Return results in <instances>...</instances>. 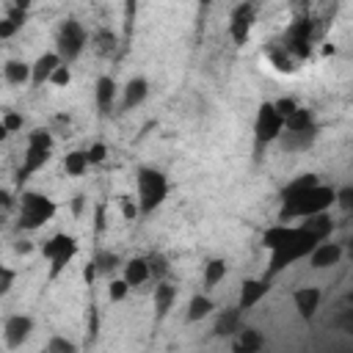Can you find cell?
I'll list each match as a JSON object with an SVG mask.
<instances>
[{
	"mask_svg": "<svg viewBox=\"0 0 353 353\" xmlns=\"http://www.w3.org/2000/svg\"><path fill=\"white\" fill-rule=\"evenodd\" d=\"M334 196L336 188L334 185H312L290 199H281V210H279V221H295V218H306V215H317V212H328L334 207Z\"/></svg>",
	"mask_w": 353,
	"mask_h": 353,
	"instance_id": "1",
	"label": "cell"
},
{
	"mask_svg": "<svg viewBox=\"0 0 353 353\" xmlns=\"http://www.w3.org/2000/svg\"><path fill=\"white\" fill-rule=\"evenodd\" d=\"M135 190H138V193H135L138 212L146 218V215H152L154 210L163 207V201L168 199L171 185H168V176H165L160 168H154V165H141L138 174H135Z\"/></svg>",
	"mask_w": 353,
	"mask_h": 353,
	"instance_id": "2",
	"label": "cell"
},
{
	"mask_svg": "<svg viewBox=\"0 0 353 353\" xmlns=\"http://www.w3.org/2000/svg\"><path fill=\"white\" fill-rule=\"evenodd\" d=\"M55 138L50 127H36L28 132V143H25V154H22V165L17 168V185H25L36 171H41L50 163Z\"/></svg>",
	"mask_w": 353,
	"mask_h": 353,
	"instance_id": "3",
	"label": "cell"
},
{
	"mask_svg": "<svg viewBox=\"0 0 353 353\" xmlns=\"http://www.w3.org/2000/svg\"><path fill=\"white\" fill-rule=\"evenodd\" d=\"M58 212V204L41 193V190H22L19 196V212H17V229L19 232H36L44 223H50Z\"/></svg>",
	"mask_w": 353,
	"mask_h": 353,
	"instance_id": "4",
	"label": "cell"
},
{
	"mask_svg": "<svg viewBox=\"0 0 353 353\" xmlns=\"http://www.w3.org/2000/svg\"><path fill=\"white\" fill-rule=\"evenodd\" d=\"M317 243H320V240L298 223V232H295L287 243H281L279 248H273V251H270V265H268V273H265V276H268V279H273V276H279L284 268L295 265L298 259H306V254H309Z\"/></svg>",
	"mask_w": 353,
	"mask_h": 353,
	"instance_id": "5",
	"label": "cell"
},
{
	"mask_svg": "<svg viewBox=\"0 0 353 353\" xmlns=\"http://www.w3.org/2000/svg\"><path fill=\"white\" fill-rule=\"evenodd\" d=\"M77 251H80V245H77V237H74V234L58 232V234L47 237V240L39 245V254L50 262V273H47V279L55 281V279L69 268V262L77 256Z\"/></svg>",
	"mask_w": 353,
	"mask_h": 353,
	"instance_id": "6",
	"label": "cell"
},
{
	"mask_svg": "<svg viewBox=\"0 0 353 353\" xmlns=\"http://www.w3.org/2000/svg\"><path fill=\"white\" fill-rule=\"evenodd\" d=\"M85 44H88L85 28H83L74 17L61 19V25H58V30H55V52H58V58L72 66V63L83 55Z\"/></svg>",
	"mask_w": 353,
	"mask_h": 353,
	"instance_id": "7",
	"label": "cell"
},
{
	"mask_svg": "<svg viewBox=\"0 0 353 353\" xmlns=\"http://www.w3.org/2000/svg\"><path fill=\"white\" fill-rule=\"evenodd\" d=\"M281 130H284V119L273 108V102H259L256 116H254V141H256V146L276 143Z\"/></svg>",
	"mask_w": 353,
	"mask_h": 353,
	"instance_id": "8",
	"label": "cell"
},
{
	"mask_svg": "<svg viewBox=\"0 0 353 353\" xmlns=\"http://www.w3.org/2000/svg\"><path fill=\"white\" fill-rule=\"evenodd\" d=\"M312 30H314V22H312V19H295V22L287 28L284 50H287L292 58H306V55H309V47H312Z\"/></svg>",
	"mask_w": 353,
	"mask_h": 353,
	"instance_id": "9",
	"label": "cell"
},
{
	"mask_svg": "<svg viewBox=\"0 0 353 353\" xmlns=\"http://www.w3.org/2000/svg\"><path fill=\"white\" fill-rule=\"evenodd\" d=\"M317 135H320V127L317 124L314 127H306V130H281L279 138H276V143H279V149L284 154H301V152H309L314 146Z\"/></svg>",
	"mask_w": 353,
	"mask_h": 353,
	"instance_id": "10",
	"label": "cell"
},
{
	"mask_svg": "<svg viewBox=\"0 0 353 353\" xmlns=\"http://www.w3.org/2000/svg\"><path fill=\"white\" fill-rule=\"evenodd\" d=\"M33 325H36V323H33L30 314H22V312L8 314L6 323H3V342H6V347H11V350L22 347V345L30 339Z\"/></svg>",
	"mask_w": 353,
	"mask_h": 353,
	"instance_id": "11",
	"label": "cell"
},
{
	"mask_svg": "<svg viewBox=\"0 0 353 353\" xmlns=\"http://www.w3.org/2000/svg\"><path fill=\"white\" fill-rule=\"evenodd\" d=\"M251 28H254V3H243L232 11V19H229V36L237 47H243L251 36Z\"/></svg>",
	"mask_w": 353,
	"mask_h": 353,
	"instance_id": "12",
	"label": "cell"
},
{
	"mask_svg": "<svg viewBox=\"0 0 353 353\" xmlns=\"http://www.w3.org/2000/svg\"><path fill=\"white\" fill-rule=\"evenodd\" d=\"M342 254H345L342 243H334L331 237H325V240H320V243L306 254V259H309V265H312L314 270H325V268L339 265Z\"/></svg>",
	"mask_w": 353,
	"mask_h": 353,
	"instance_id": "13",
	"label": "cell"
},
{
	"mask_svg": "<svg viewBox=\"0 0 353 353\" xmlns=\"http://www.w3.org/2000/svg\"><path fill=\"white\" fill-rule=\"evenodd\" d=\"M268 292H270V279H268V276H262V279H243L237 306H240L243 312H248V309H254Z\"/></svg>",
	"mask_w": 353,
	"mask_h": 353,
	"instance_id": "14",
	"label": "cell"
},
{
	"mask_svg": "<svg viewBox=\"0 0 353 353\" xmlns=\"http://www.w3.org/2000/svg\"><path fill=\"white\" fill-rule=\"evenodd\" d=\"M320 301H323V290L320 287H298L292 292V306L298 312L301 320H312L320 309Z\"/></svg>",
	"mask_w": 353,
	"mask_h": 353,
	"instance_id": "15",
	"label": "cell"
},
{
	"mask_svg": "<svg viewBox=\"0 0 353 353\" xmlns=\"http://www.w3.org/2000/svg\"><path fill=\"white\" fill-rule=\"evenodd\" d=\"M152 301H154V320L163 323L171 312V306L176 303V287L168 281V279H160L154 281V290H152Z\"/></svg>",
	"mask_w": 353,
	"mask_h": 353,
	"instance_id": "16",
	"label": "cell"
},
{
	"mask_svg": "<svg viewBox=\"0 0 353 353\" xmlns=\"http://www.w3.org/2000/svg\"><path fill=\"white\" fill-rule=\"evenodd\" d=\"M116 99H119V85L110 74H102L94 85V102H97V110L99 116H108L113 108H116Z\"/></svg>",
	"mask_w": 353,
	"mask_h": 353,
	"instance_id": "17",
	"label": "cell"
},
{
	"mask_svg": "<svg viewBox=\"0 0 353 353\" xmlns=\"http://www.w3.org/2000/svg\"><path fill=\"white\" fill-rule=\"evenodd\" d=\"M265 347V336L254 325H240L232 336V350L234 353H259Z\"/></svg>",
	"mask_w": 353,
	"mask_h": 353,
	"instance_id": "18",
	"label": "cell"
},
{
	"mask_svg": "<svg viewBox=\"0 0 353 353\" xmlns=\"http://www.w3.org/2000/svg\"><path fill=\"white\" fill-rule=\"evenodd\" d=\"M58 63H63V61L58 58V52H55V50L41 52V55L30 63V85H33V88H41V85L50 80V74L55 72V66H58Z\"/></svg>",
	"mask_w": 353,
	"mask_h": 353,
	"instance_id": "19",
	"label": "cell"
},
{
	"mask_svg": "<svg viewBox=\"0 0 353 353\" xmlns=\"http://www.w3.org/2000/svg\"><path fill=\"white\" fill-rule=\"evenodd\" d=\"M149 97V80L146 77H130L127 83H124V88H121V102H119V108L121 110H132V108H138L143 99Z\"/></svg>",
	"mask_w": 353,
	"mask_h": 353,
	"instance_id": "20",
	"label": "cell"
},
{
	"mask_svg": "<svg viewBox=\"0 0 353 353\" xmlns=\"http://www.w3.org/2000/svg\"><path fill=\"white\" fill-rule=\"evenodd\" d=\"M240 325H243V309H240V306H226V309H221V314L215 317L210 334L226 339V336H234V331H237Z\"/></svg>",
	"mask_w": 353,
	"mask_h": 353,
	"instance_id": "21",
	"label": "cell"
},
{
	"mask_svg": "<svg viewBox=\"0 0 353 353\" xmlns=\"http://www.w3.org/2000/svg\"><path fill=\"white\" fill-rule=\"evenodd\" d=\"M121 279L130 284V290L143 287L146 281H152V279H149V262H146V256H130V259L121 265Z\"/></svg>",
	"mask_w": 353,
	"mask_h": 353,
	"instance_id": "22",
	"label": "cell"
},
{
	"mask_svg": "<svg viewBox=\"0 0 353 353\" xmlns=\"http://www.w3.org/2000/svg\"><path fill=\"white\" fill-rule=\"evenodd\" d=\"M295 232H298V226H292V223H287V221H279V223H273V226H268V229L262 232V245H265L268 251H273V248H279L281 243H287Z\"/></svg>",
	"mask_w": 353,
	"mask_h": 353,
	"instance_id": "23",
	"label": "cell"
},
{
	"mask_svg": "<svg viewBox=\"0 0 353 353\" xmlns=\"http://www.w3.org/2000/svg\"><path fill=\"white\" fill-rule=\"evenodd\" d=\"M212 312H215V301H212L207 292H196V295L188 301L185 320H188V323H199V320H207Z\"/></svg>",
	"mask_w": 353,
	"mask_h": 353,
	"instance_id": "24",
	"label": "cell"
},
{
	"mask_svg": "<svg viewBox=\"0 0 353 353\" xmlns=\"http://www.w3.org/2000/svg\"><path fill=\"white\" fill-rule=\"evenodd\" d=\"M3 77L8 85H28L30 83V63L22 58H8L3 63Z\"/></svg>",
	"mask_w": 353,
	"mask_h": 353,
	"instance_id": "25",
	"label": "cell"
},
{
	"mask_svg": "<svg viewBox=\"0 0 353 353\" xmlns=\"http://www.w3.org/2000/svg\"><path fill=\"white\" fill-rule=\"evenodd\" d=\"M301 226H303L306 232H312L317 240H325V237H331V232H334V218H331L328 212H317V215H306V218L301 221Z\"/></svg>",
	"mask_w": 353,
	"mask_h": 353,
	"instance_id": "26",
	"label": "cell"
},
{
	"mask_svg": "<svg viewBox=\"0 0 353 353\" xmlns=\"http://www.w3.org/2000/svg\"><path fill=\"white\" fill-rule=\"evenodd\" d=\"M116 47H119V36H116L110 28H99V30L91 36V50H94L97 55H102V58H110V55L116 52Z\"/></svg>",
	"mask_w": 353,
	"mask_h": 353,
	"instance_id": "27",
	"label": "cell"
},
{
	"mask_svg": "<svg viewBox=\"0 0 353 353\" xmlns=\"http://www.w3.org/2000/svg\"><path fill=\"white\" fill-rule=\"evenodd\" d=\"M226 273H229L226 259L212 256V259H207V265H204V276H201V281H204V287H207V290H215V287L226 279Z\"/></svg>",
	"mask_w": 353,
	"mask_h": 353,
	"instance_id": "28",
	"label": "cell"
},
{
	"mask_svg": "<svg viewBox=\"0 0 353 353\" xmlns=\"http://www.w3.org/2000/svg\"><path fill=\"white\" fill-rule=\"evenodd\" d=\"M25 19H28V11H22V8H14V6H11L8 17H3V19H0V41H3V39L17 36V33L22 30Z\"/></svg>",
	"mask_w": 353,
	"mask_h": 353,
	"instance_id": "29",
	"label": "cell"
},
{
	"mask_svg": "<svg viewBox=\"0 0 353 353\" xmlns=\"http://www.w3.org/2000/svg\"><path fill=\"white\" fill-rule=\"evenodd\" d=\"M88 157H85V149H72L63 154V171L66 176H83L88 171Z\"/></svg>",
	"mask_w": 353,
	"mask_h": 353,
	"instance_id": "30",
	"label": "cell"
},
{
	"mask_svg": "<svg viewBox=\"0 0 353 353\" xmlns=\"http://www.w3.org/2000/svg\"><path fill=\"white\" fill-rule=\"evenodd\" d=\"M317 121H314V110H309V108H295L287 119H284V130H306V127H314Z\"/></svg>",
	"mask_w": 353,
	"mask_h": 353,
	"instance_id": "31",
	"label": "cell"
},
{
	"mask_svg": "<svg viewBox=\"0 0 353 353\" xmlns=\"http://www.w3.org/2000/svg\"><path fill=\"white\" fill-rule=\"evenodd\" d=\"M317 182H320L317 174H298L295 179H290V182L281 188V199H290V196H295V193H301V190H306V188H312V185H317Z\"/></svg>",
	"mask_w": 353,
	"mask_h": 353,
	"instance_id": "32",
	"label": "cell"
},
{
	"mask_svg": "<svg viewBox=\"0 0 353 353\" xmlns=\"http://www.w3.org/2000/svg\"><path fill=\"white\" fill-rule=\"evenodd\" d=\"M146 262H149V279H152V281L165 279V276H168V270H171L168 256H165V254H160V251L149 254V256H146Z\"/></svg>",
	"mask_w": 353,
	"mask_h": 353,
	"instance_id": "33",
	"label": "cell"
},
{
	"mask_svg": "<svg viewBox=\"0 0 353 353\" xmlns=\"http://www.w3.org/2000/svg\"><path fill=\"white\" fill-rule=\"evenodd\" d=\"M94 265H97V276H110L119 265H121V256L113 254V251H99L94 256Z\"/></svg>",
	"mask_w": 353,
	"mask_h": 353,
	"instance_id": "34",
	"label": "cell"
},
{
	"mask_svg": "<svg viewBox=\"0 0 353 353\" xmlns=\"http://www.w3.org/2000/svg\"><path fill=\"white\" fill-rule=\"evenodd\" d=\"M44 350H47V353H77V342H72V339L63 336V334H52V336L47 339Z\"/></svg>",
	"mask_w": 353,
	"mask_h": 353,
	"instance_id": "35",
	"label": "cell"
},
{
	"mask_svg": "<svg viewBox=\"0 0 353 353\" xmlns=\"http://www.w3.org/2000/svg\"><path fill=\"white\" fill-rule=\"evenodd\" d=\"M127 295H130V284L121 276L119 279H110V284H108V301L110 303H121Z\"/></svg>",
	"mask_w": 353,
	"mask_h": 353,
	"instance_id": "36",
	"label": "cell"
},
{
	"mask_svg": "<svg viewBox=\"0 0 353 353\" xmlns=\"http://www.w3.org/2000/svg\"><path fill=\"white\" fill-rule=\"evenodd\" d=\"M47 83L55 85V88H66V85L72 83V66H69V63H58Z\"/></svg>",
	"mask_w": 353,
	"mask_h": 353,
	"instance_id": "37",
	"label": "cell"
},
{
	"mask_svg": "<svg viewBox=\"0 0 353 353\" xmlns=\"http://www.w3.org/2000/svg\"><path fill=\"white\" fill-rule=\"evenodd\" d=\"M268 58H270V63H273L279 72H292V69H295V66H292V55H290L284 47L276 50V52H270Z\"/></svg>",
	"mask_w": 353,
	"mask_h": 353,
	"instance_id": "38",
	"label": "cell"
},
{
	"mask_svg": "<svg viewBox=\"0 0 353 353\" xmlns=\"http://www.w3.org/2000/svg\"><path fill=\"white\" fill-rule=\"evenodd\" d=\"M334 204L342 210V212H350L353 210V185H345V188H336V196H334Z\"/></svg>",
	"mask_w": 353,
	"mask_h": 353,
	"instance_id": "39",
	"label": "cell"
},
{
	"mask_svg": "<svg viewBox=\"0 0 353 353\" xmlns=\"http://www.w3.org/2000/svg\"><path fill=\"white\" fill-rule=\"evenodd\" d=\"M3 124H6V130H8V135L11 132H19L22 127H25V116L22 113H17V110H3Z\"/></svg>",
	"mask_w": 353,
	"mask_h": 353,
	"instance_id": "40",
	"label": "cell"
},
{
	"mask_svg": "<svg viewBox=\"0 0 353 353\" xmlns=\"http://www.w3.org/2000/svg\"><path fill=\"white\" fill-rule=\"evenodd\" d=\"M85 157H88V165H99V163H105V157H108V146H105L102 141H97V143H91V146L85 149Z\"/></svg>",
	"mask_w": 353,
	"mask_h": 353,
	"instance_id": "41",
	"label": "cell"
},
{
	"mask_svg": "<svg viewBox=\"0 0 353 353\" xmlns=\"http://www.w3.org/2000/svg\"><path fill=\"white\" fill-rule=\"evenodd\" d=\"M14 279H17V270H14V268H6V265H0V298H6V295L11 292V287H14Z\"/></svg>",
	"mask_w": 353,
	"mask_h": 353,
	"instance_id": "42",
	"label": "cell"
},
{
	"mask_svg": "<svg viewBox=\"0 0 353 353\" xmlns=\"http://www.w3.org/2000/svg\"><path fill=\"white\" fill-rule=\"evenodd\" d=\"M119 204H121V215L124 221H135L141 212H138V201H132V196H119Z\"/></svg>",
	"mask_w": 353,
	"mask_h": 353,
	"instance_id": "43",
	"label": "cell"
},
{
	"mask_svg": "<svg viewBox=\"0 0 353 353\" xmlns=\"http://www.w3.org/2000/svg\"><path fill=\"white\" fill-rule=\"evenodd\" d=\"M273 108L281 113V119H287V116L298 108V102H295V99H290V97H281V99H276V102H273Z\"/></svg>",
	"mask_w": 353,
	"mask_h": 353,
	"instance_id": "44",
	"label": "cell"
},
{
	"mask_svg": "<svg viewBox=\"0 0 353 353\" xmlns=\"http://www.w3.org/2000/svg\"><path fill=\"white\" fill-rule=\"evenodd\" d=\"M36 251V243L33 240H17L14 243V254L17 256H28V254H33Z\"/></svg>",
	"mask_w": 353,
	"mask_h": 353,
	"instance_id": "45",
	"label": "cell"
},
{
	"mask_svg": "<svg viewBox=\"0 0 353 353\" xmlns=\"http://www.w3.org/2000/svg\"><path fill=\"white\" fill-rule=\"evenodd\" d=\"M94 279H97V265H94V259H91V262L83 268V281L91 287V284H94Z\"/></svg>",
	"mask_w": 353,
	"mask_h": 353,
	"instance_id": "46",
	"label": "cell"
},
{
	"mask_svg": "<svg viewBox=\"0 0 353 353\" xmlns=\"http://www.w3.org/2000/svg\"><path fill=\"white\" fill-rule=\"evenodd\" d=\"M11 204H14V196H11L6 188H0V215H3L6 210H11Z\"/></svg>",
	"mask_w": 353,
	"mask_h": 353,
	"instance_id": "47",
	"label": "cell"
},
{
	"mask_svg": "<svg viewBox=\"0 0 353 353\" xmlns=\"http://www.w3.org/2000/svg\"><path fill=\"white\" fill-rule=\"evenodd\" d=\"M83 207H85V196H83V193H74V199H72V212H74V215H80V212H83Z\"/></svg>",
	"mask_w": 353,
	"mask_h": 353,
	"instance_id": "48",
	"label": "cell"
},
{
	"mask_svg": "<svg viewBox=\"0 0 353 353\" xmlns=\"http://www.w3.org/2000/svg\"><path fill=\"white\" fill-rule=\"evenodd\" d=\"M102 226H105V210L97 207V232H102Z\"/></svg>",
	"mask_w": 353,
	"mask_h": 353,
	"instance_id": "49",
	"label": "cell"
},
{
	"mask_svg": "<svg viewBox=\"0 0 353 353\" xmlns=\"http://www.w3.org/2000/svg\"><path fill=\"white\" fill-rule=\"evenodd\" d=\"M30 3H33V0H14V8H22V11H30Z\"/></svg>",
	"mask_w": 353,
	"mask_h": 353,
	"instance_id": "50",
	"label": "cell"
},
{
	"mask_svg": "<svg viewBox=\"0 0 353 353\" xmlns=\"http://www.w3.org/2000/svg\"><path fill=\"white\" fill-rule=\"evenodd\" d=\"M8 138V130H6V124H3V119H0V143Z\"/></svg>",
	"mask_w": 353,
	"mask_h": 353,
	"instance_id": "51",
	"label": "cell"
},
{
	"mask_svg": "<svg viewBox=\"0 0 353 353\" xmlns=\"http://www.w3.org/2000/svg\"><path fill=\"white\" fill-rule=\"evenodd\" d=\"M199 6H201V8H207V6H212V0H199Z\"/></svg>",
	"mask_w": 353,
	"mask_h": 353,
	"instance_id": "52",
	"label": "cell"
},
{
	"mask_svg": "<svg viewBox=\"0 0 353 353\" xmlns=\"http://www.w3.org/2000/svg\"><path fill=\"white\" fill-rule=\"evenodd\" d=\"M298 3H309V0H298Z\"/></svg>",
	"mask_w": 353,
	"mask_h": 353,
	"instance_id": "53",
	"label": "cell"
},
{
	"mask_svg": "<svg viewBox=\"0 0 353 353\" xmlns=\"http://www.w3.org/2000/svg\"><path fill=\"white\" fill-rule=\"evenodd\" d=\"M130 6H135V0H130Z\"/></svg>",
	"mask_w": 353,
	"mask_h": 353,
	"instance_id": "54",
	"label": "cell"
}]
</instances>
